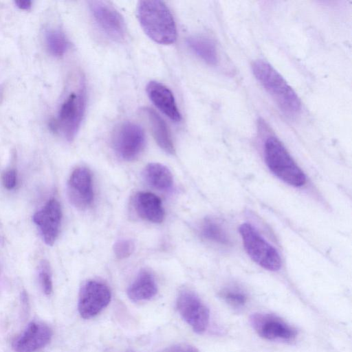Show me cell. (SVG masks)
Masks as SVG:
<instances>
[{
    "mask_svg": "<svg viewBox=\"0 0 352 352\" xmlns=\"http://www.w3.org/2000/svg\"><path fill=\"white\" fill-rule=\"evenodd\" d=\"M163 352H198L197 350L192 346L179 344H175L166 349Z\"/></svg>",
    "mask_w": 352,
    "mask_h": 352,
    "instance_id": "484cf974",
    "label": "cell"
},
{
    "mask_svg": "<svg viewBox=\"0 0 352 352\" xmlns=\"http://www.w3.org/2000/svg\"><path fill=\"white\" fill-rule=\"evenodd\" d=\"M220 296L226 302L234 308L243 307L248 300L246 294L241 288L235 286L223 289Z\"/></svg>",
    "mask_w": 352,
    "mask_h": 352,
    "instance_id": "7402d4cb",
    "label": "cell"
},
{
    "mask_svg": "<svg viewBox=\"0 0 352 352\" xmlns=\"http://www.w3.org/2000/svg\"><path fill=\"white\" fill-rule=\"evenodd\" d=\"M250 324L263 338L269 340H291L296 330L280 318L270 314L256 313L250 318Z\"/></svg>",
    "mask_w": 352,
    "mask_h": 352,
    "instance_id": "30bf717a",
    "label": "cell"
},
{
    "mask_svg": "<svg viewBox=\"0 0 352 352\" xmlns=\"http://www.w3.org/2000/svg\"><path fill=\"white\" fill-rule=\"evenodd\" d=\"M244 248L249 256L262 267L277 271L281 266V258L277 250L270 244L250 223L239 227Z\"/></svg>",
    "mask_w": 352,
    "mask_h": 352,
    "instance_id": "5b68a950",
    "label": "cell"
},
{
    "mask_svg": "<svg viewBox=\"0 0 352 352\" xmlns=\"http://www.w3.org/2000/svg\"><path fill=\"white\" fill-rule=\"evenodd\" d=\"M252 69L255 78L285 115L290 118L298 115L301 110L299 97L270 63L257 60L253 63Z\"/></svg>",
    "mask_w": 352,
    "mask_h": 352,
    "instance_id": "6da1fadb",
    "label": "cell"
},
{
    "mask_svg": "<svg viewBox=\"0 0 352 352\" xmlns=\"http://www.w3.org/2000/svg\"><path fill=\"white\" fill-rule=\"evenodd\" d=\"M134 243L130 239H120L113 245V252L120 259L129 257L134 251Z\"/></svg>",
    "mask_w": 352,
    "mask_h": 352,
    "instance_id": "cb8c5ba5",
    "label": "cell"
},
{
    "mask_svg": "<svg viewBox=\"0 0 352 352\" xmlns=\"http://www.w3.org/2000/svg\"><path fill=\"white\" fill-rule=\"evenodd\" d=\"M14 3L17 8L23 10H28L32 6V2L30 0L15 1Z\"/></svg>",
    "mask_w": 352,
    "mask_h": 352,
    "instance_id": "4316f807",
    "label": "cell"
},
{
    "mask_svg": "<svg viewBox=\"0 0 352 352\" xmlns=\"http://www.w3.org/2000/svg\"><path fill=\"white\" fill-rule=\"evenodd\" d=\"M190 50L202 60L210 65L218 62L216 45L212 40L202 36H193L187 39Z\"/></svg>",
    "mask_w": 352,
    "mask_h": 352,
    "instance_id": "d6986e66",
    "label": "cell"
},
{
    "mask_svg": "<svg viewBox=\"0 0 352 352\" xmlns=\"http://www.w3.org/2000/svg\"><path fill=\"white\" fill-rule=\"evenodd\" d=\"M143 111L148 118L157 144L166 153L173 155L175 148L166 122L155 111L150 108H144Z\"/></svg>",
    "mask_w": 352,
    "mask_h": 352,
    "instance_id": "e0dca14e",
    "label": "cell"
},
{
    "mask_svg": "<svg viewBox=\"0 0 352 352\" xmlns=\"http://www.w3.org/2000/svg\"><path fill=\"white\" fill-rule=\"evenodd\" d=\"M67 195L72 204L85 210L94 201L92 176L86 167H78L72 173L67 183Z\"/></svg>",
    "mask_w": 352,
    "mask_h": 352,
    "instance_id": "8fae6325",
    "label": "cell"
},
{
    "mask_svg": "<svg viewBox=\"0 0 352 352\" xmlns=\"http://www.w3.org/2000/svg\"><path fill=\"white\" fill-rule=\"evenodd\" d=\"M45 43L49 52L56 57L63 56L68 48V41L59 30L49 29L45 32Z\"/></svg>",
    "mask_w": 352,
    "mask_h": 352,
    "instance_id": "44dd1931",
    "label": "cell"
},
{
    "mask_svg": "<svg viewBox=\"0 0 352 352\" xmlns=\"http://www.w3.org/2000/svg\"><path fill=\"white\" fill-rule=\"evenodd\" d=\"M62 218V210L59 202L55 199H50L45 205L33 216L44 242L52 245L58 235Z\"/></svg>",
    "mask_w": 352,
    "mask_h": 352,
    "instance_id": "4fadbf2b",
    "label": "cell"
},
{
    "mask_svg": "<svg viewBox=\"0 0 352 352\" xmlns=\"http://www.w3.org/2000/svg\"><path fill=\"white\" fill-rule=\"evenodd\" d=\"M200 232L204 239L213 243L223 245H228L230 243L226 230L214 219H205L201 225Z\"/></svg>",
    "mask_w": 352,
    "mask_h": 352,
    "instance_id": "ffe728a7",
    "label": "cell"
},
{
    "mask_svg": "<svg viewBox=\"0 0 352 352\" xmlns=\"http://www.w3.org/2000/svg\"><path fill=\"white\" fill-rule=\"evenodd\" d=\"M157 292L154 276L146 270L141 271L127 289L129 298L135 302L150 300Z\"/></svg>",
    "mask_w": 352,
    "mask_h": 352,
    "instance_id": "2e32d148",
    "label": "cell"
},
{
    "mask_svg": "<svg viewBox=\"0 0 352 352\" xmlns=\"http://www.w3.org/2000/svg\"><path fill=\"white\" fill-rule=\"evenodd\" d=\"M140 23L147 36L163 45H170L177 39V29L173 15L161 1H140L137 9Z\"/></svg>",
    "mask_w": 352,
    "mask_h": 352,
    "instance_id": "7a4b0ae2",
    "label": "cell"
},
{
    "mask_svg": "<svg viewBox=\"0 0 352 352\" xmlns=\"http://www.w3.org/2000/svg\"><path fill=\"white\" fill-rule=\"evenodd\" d=\"M38 280L43 293L49 296L52 293L53 284L47 263H43L38 273Z\"/></svg>",
    "mask_w": 352,
    "mask_h": 352,
    "instance_id": "603a6c76",
    "label": "cell"
},
{
    "mask_svg": "<svg viewBox=\"0 0 352 352\" xmlns=\"http://www.w3.org/2000/svg\"><path fill=\"white\" fill-rule=\"evenodd\" d=\"M264 151L266 164L277 177L293 186L305 184V175L278 139L269 137L265 141Z\"/></svg>",
    "mask_w": 352,
    "mask_h": 352,
    "instance_id": "3957f363",
    "label": "cell"
},
{
    "mask_svg": "<svg viewBox=\"0 0 352 352\" xmlns=\"http://www.w3.org/2000/svg\"><path fill=\"white\" fill-rule=\"evenodd\" d=\"M91 14L99 28L111 39L122 41L126 27L121 14L111 5L104 1H90Z\"/></svg>",
    "mask_w": 352,
    "mask_h": 352,
    "instance_id": "9c48e42d",
    "label": "cell"
},
{
    "mask_svg": "<svg viewBox=\"0 0 352 352\" xmlns=\"http://www.w3.org/2000/svg\"><path fill=\"white\" fill-rule=\"evenodd\" d=\"M143 175L150 186L159 190H168L173 184L171 172L160 163L148 164L144 170Z\"/></svg>",
    "mask_w": 352,
    "mask_h": 352,
    "instance_id": "ac0fdd59",
    "label": "cell"
},
{
    "mask_svg": "<svg viewBox=\"0 0 352 352\" xmlns=\"http://www.w3.org/2000/svg\"><path fill=\"white\" fill-rule=\"evenodd\" d=\"M52 329L41 321L30 322L12 342L15 352H36L46 346L52 337Z\"/></svg>",
    "mask_w": 352,
    "mask_h": 352,
    "instance_id": "7c38bea8",
    "label": "cell"
},
{
    "mask_svg": "<svg viewBox=\"0 0 352 352\" xmlns=\"http://www.w3.org/2000/svg\"><path fill=\"white\" fill-rule=\"evenodd\" d=\"M135 208L142 219L150 222L161 223L164 218V210L161 199L155 194L141 192L135 197Z\"/></svg>",
    "mask_w": 352,
    "mask_h": 352,
    "instance_id": "9a60e30c",
    "label": "cell"
},
{
    "mask_svg": "<svg viewBox=\"0 0 352 352\" xmlns=\"http://www.w3.org/2000/svg\"><path fill=\"white\" fill-rule=\"evenodd\" d=\"M85 99L82 89L70 93L61 104L58 117L49 123L53 132H60L68 141L76 136L85 112Z\"/></svg>",
    "mask_w": 352,
    "mask_h": 352,
    "instance_id": "277c9868",
    "label": "cell"
},
{
    "mask_svg": "<svg viewBox=\"0 0 352 352\" xmlns=\"http://www.w3.org/2000/svg\"><path fill=\"white\" fill-rule=\"evenodd\" d=\"M113 145L116 153L122 160H133L144 147V132L138 124L125 122L121 124L115 131Z\"/></svg>",
    "mask_w": 352,
    "mask_h": 352,
    "instance_id": "8992f818",
    "label": "cell"
},
{
    "mask_svg": "<svg viewBox=\"0 0 352 352\" xmlns=\"http://www.w3.org/2000/svg\"><path fill=\"white\" fill-rule=\"evenodd\" d=\"M177 309L182 318L197 333H204L209 323L208 308L200 298L190 291H182L177 299Z\"/></svg>",
    "mask_w": 352,
    "mask_h": 352,
    "instance_id": "ba28073f",
    "label": "cell"
},
{
    "mask_svg": "<svg viewBox=\"0 0 352 352\" xmlns=\"http://www.w3.org/2000/svg\"><path fill=\"white\" fill-rule=\"evenodd\" d=\"M2 184L8 190L13 189L16 184V173L14 169L6 170L2 175Z\"/></svg>",
    "mask_w": 352,
    "mask_h": 352,
    "instance_id": "d4e9b609",
    "label": "cell"
},
{
    "mask_svg": "<svg viewBox=\"0 0 352 352\" xmlns=\"http://www.w3.org/2000/svg\"><path fill=\"white\" fill-rule=\"evenodd\" d=\"M111 294L109 287L98 280H89L80 288L78 309L84 319L94 318L110 302Z\"/></svg>",
    "mask_w": 352,
    "mask_h": 352,
    "instance_id": "52a82bcc",
    "label": "cell"
},
{
    "mask_svg": "<svg viewBox=\"0 0 352 352\" xmlns=\"http://www.w3.org/2000/svg\"><path fill=\"white\" fill-rule=\"evenodd\" d=\"M147 94L152 102L174 122H179L181 114L170 90L162 83L151 81L146 85Z\"/></svg>",
    "mask_w": 352,
    "mask_h": 352,
    "instance_id": "5bb4252c",
    "label": "cell"
}]
</instances>
